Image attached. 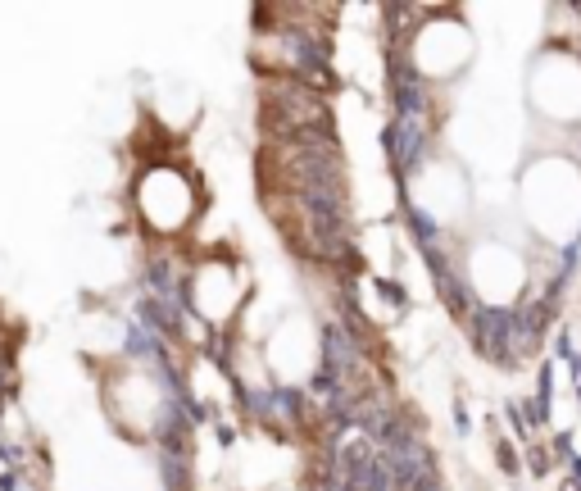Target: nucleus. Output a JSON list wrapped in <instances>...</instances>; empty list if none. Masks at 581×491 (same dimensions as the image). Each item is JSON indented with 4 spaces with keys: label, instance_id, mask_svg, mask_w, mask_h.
<instances>
[{
    "label": "nucleus",
    "instance_id": "obj_1",
    "mask_svg": "<svg viewBox=\"0 0 581 491\" xmlns=\"http://www.w3.org/2000/svg\"><path fill=\"white\" fill-rule=\"evenodd\" d=\"M518 218L549 250H568L581 242V159L573 150H549L522 169Z\"/></svg>",
    "mask_w": 581,
    "mask_h": 491
},
{
    "label": "nucleus",
    "instance_id": "obj_2",
    "mask_svg": "<svg viewBox=\"0 0 581 491\" xmlns=\"http://www.w3.org/2000/svg\"><path fill=\"white\" fill-rule=\"evenodd\" d=\"M404 205L409 223L432 250L450 237H463L472 223V178L445 155H427L404 173Z\"/></svg>",
    "mask_w": 581,
    "mask_h": 491
},
{
    "label": "nucleus",
    "instance_id": "obj_3",
    "mask_svg": "<svg viewBox=\"0 0 581 491\" xmlns=\"http://www.w3.org/2000/svg\"><path fill=\"white\" fill-rule=\"evenodd\" d=\"M531 246L505 242L490 233L463 242L459 273L472 314H518L531 301Z\"/></svg>",
    "mask_w": 581,
    "mask_h": 491
},
{
    "label": "nucleus",
    "instance_id": "obj_4",
    "mask_svg": "<svg viewBox=\"0 0 581 491\" xmlns=\"http://www.w3.org/2000/svg\"><path fill=\"white\" fill-rule=\"evenodd\" d=\"M477 55L472 27L450 9H422V23L409 32L404 46V78H413L418 86H445L454 78H463Z\"/></svg>",
    "mask_w": 581,
    "mask_h": 491
},
{
    "label": "nucleus",
    "instance_id": "obj_5",
    "mask_svg": "<svg viewBox=\"0 0 581 491\" xmlns=\"http://www.w3.org/2000/svg\"><path fill=\"white\" fill-rule=\"evenodd\" d=\"M132 205H137V218L145 233L173 242L200 218V182L182 164L154 159L132 182Z\"/></svg>",
    "mask_w": 581,
    "mask_h": 491
},
{
    "label": "nucleus",
    "instance_id": "obj_6",
    "mask_svg": "<svg viewBox=\"0 0 581 491\" xmlns=\"http://www.w3.org/2000/svg\"><path fill=\"white\" fill-rule=\"evenodd\" d=\"M527 100L549 128L581 132V55L568 46H545L527 69Z\"/></svg>",
    "mask_w": 581,
    "mask_h": 491
},
{
    "label": "nucleus",
    "instance_id": "obj_7",
    "mask_svg": "<svg viewBox=\"0 0 581 491\" xmlns=\"http://www.w3.org/2000/svg\"><path fill=\"white\" fill-rule=\"evenodd\" d=\"M264 364L273 373V382L282 391H300L305 382L323 378V323H314L309 314H286L277 319V327L268 332V341L259 346Z\"/></svg>",
    "mask_w": 581,
    "mask_h": 491
},
{
    "label": "nucleus",
    "instance_id": "obj_8",
    "mask_svg": "<svg viewBox=\"0 0 581 491\" xmlns=\"http://www.w3.org/2000/svg\"><path fill=\"white\" fill-rule=\"evenodd\" d=\"M182 296H187V310L196 314V319H205L209 327H227L241 314V305H246L250 282H246L236 259L205 255L187 277H182Z\"/></svg>",
    "mask_w": 581,
    "mask_h": 491
}]
</instances>
